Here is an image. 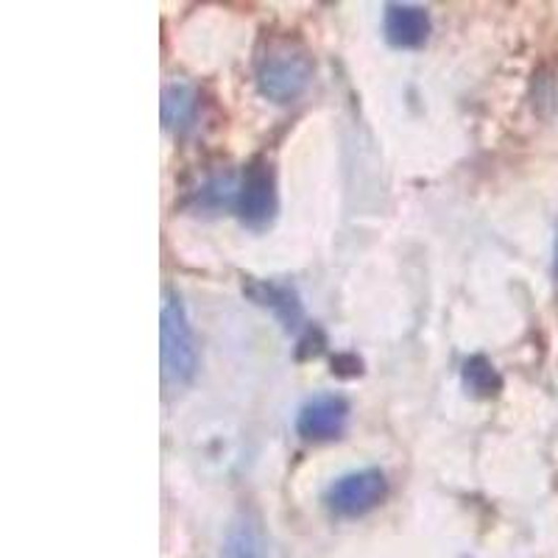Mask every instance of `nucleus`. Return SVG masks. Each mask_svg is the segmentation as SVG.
Wrapping results in <instances>:
<instances>
[{
	"label": "nucleus",
	"instance_id": "nucleus-3",
	"mask_svg": "<svg viewBox=\"0 0 558 558\" xmlns=\"http://www.w3.org/2000/svg\"><path fill=\"white\" fill-rule=\"evenodd\" d=\"M238 218L246 223L248 229H266L268 223L277 218L279 196H277V177H274L271 162L257 159L243 173L241 184H238L235 196Z\"/></svg>",
	"mask_w": 558,
	"mask_h": 558
},
{
	"label": "nucleus",
	"instance_id": "nucleus-6",
	"mask_svg": "<svg viewBox=\"0 0 558 558\" xmlns=\"http://www.w3.org/2000/svg\"><path fill=\"white\" fill-rule=\"evenodd\" d=\"M383 32L388 45L400 51H413L430 37V14L416 3H388L383 14Z\"/></svg>",
	"mask_w": 558,
	"mask_h": 558
},
{
	"label": "nucleus",
	"instance_id": "nucleus-9",
	"mask_svg": "<svg viewBox=\"0 0 558 558\" xmlns=\"http://www.w3.org/2000/svg\"><path fill=\"white\" fill-rule=\"evenodd\" d=\"M196 89L184 82H173L162 89V104H159V112H162V123L171 132H184L191 126L193 118H196Z\"/></svg>",
	"mask_w": 558,
	"mask_h": 558
},
{
	"label": "nucleus",
	"instance_id": "nucleus-5",
	"mask_svg": "<svg viewBox=\"0 0 558 558\" xmlns=\"http://www.w3.org/2000/svg\"><path fill=\"white\" fill-rule=\"evenodd\" d=\"M349 402L341 393H316L296 413V433L307 441H330L347 430Z\"/></svg>",
	"mask_w": 558,
	"mask_h": 558
},
{
	"label": "nucleus",
	"instance_id": "nucleus-4",
	"mask_svg": "<svg viewBox=\"0 0 558 558\" xmlns=\"http://www.w3.org/2000/svg\"><path fill=\"white\" fill-rule=\"evenodd\" d=\"M388 495V481L380 470L347 472L327 488V506L338 517H363L380 506Z\"/></svg>",
	"mask_w": 558,
	"mask_h": 558
},
{
	"label": "nucleus",
	"instance_id": "nucleus-10",
	"mask_svg": "<svg viewBox=\"0 0 558 558\" xmlns=\"http://www.w3.org/2000/svg\"><path fill=\"white\" fill-rule=\"evenodd\" d=\"M461 377H463V386L470 388L472 393H477V397H492V393H497L502 388L497 368L492 366V361H486L483 355H475L463 363Z\"/></svg>",
	"mask_w": 558,
	"mask_h": 558
},
{
	"label": "nucleus",
	"instance_id": "nucleus-2",
	"mask_svg": "<svg viewBox=\"0 0 558 558\" xmlns=\"http://www.w3.org/2000/svg\"><path fill=\"white\" fill-rule=\"evenodd\" d=\"M313 78V64L293 45H277L257 62V87L274 104L296 101Z\"/></svg>",
	"mask_w": 558,
	"mask_h": 558
},
{
	"label": "nucleus",
	"instance_id": "nucleus-1",
	"mask_svg": "<svg viewBox=\"0 0 558 558\" xmlns=\"http://www.w3.org/2000/svg\"><path fill=\"white\" fill-rule=\"evenodd\" d=\"M159 355H162V375L173 386H184L196 377V336H193L187 307L177 291H166L162 311H159Z\"/></svg>",
	"mask_w": 558,
	"mask_h": 558
},
{
	"label": "nucleus",
	"instance_id": "nucleus-8",
	"mask_svg": "<svg viewBox=\"0 0 558 558\" xmlns=\"http://www.w3.org/2000/svg\"><path fill=\"white\" fill-rule=\"evenodd\" d=\"M221 558H268L266 553V536H263L260 525L248 514L238 517L227 531L223 539Z\"/></svg>",
	"mask_w": 558,
	"mask_h": 558
},
{
	"label": "nucleus",
	"instance_id": "nucleus-11",
	"mask_svg": "<svg viewBox=\"0 0 558 558\" xmlns=\"http://www.w3.org/2000/svg\"><path fill=\"white\" fill-rule=\"evenodd\" d=\"M556 277H558V238H556Z\"/></svg>",
	"mask_w": 558,
	"mask_h": 558
},
{
	"label": "nucleus",
	"instance_id": "nucleus-7",
	"mask_svg": "<svg viewBox=\"0 0 558 558\" xmlns=\"http://www.w3.org/2000/svg\"><path fill=\"white\" fill-rule=\"evenodd\" d=\"M246 291L257 305L268 307V311L282 322L286 330H293V327L302 322V305H299V296L288 286H277V282H248Z\"/></svg>",
	"mask_w": 558,
	"mask_h": 558
}]
</instances>
